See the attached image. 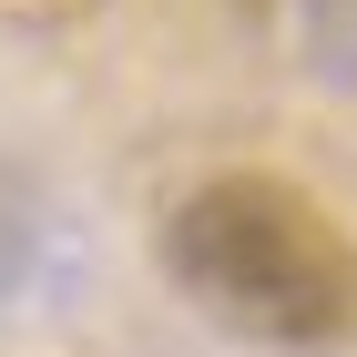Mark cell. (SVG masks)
I'll return each instance as SVG.
<instances>
[{
  "label": "cell",
  "mask_w": 357,
  "mask_h": 357,
  "mask_svg": "<svg viewBox=\"0 0 357 357\" xmlns=\"http://www.w3.org/2000/svg\"><path fill=\"white\" fill-rule=\"evenodd\" d=\"M164 275L194 317L266 357L357 347V225L286 174H204L164 215Z\"/></svg>",
  "instance_id": "6da1fadb"
}]
</instances>
